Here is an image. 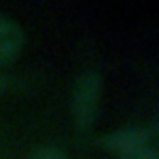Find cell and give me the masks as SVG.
Wrapping results in <instances>:
<instances>
[{
    "mask_svg": "<svg viewBox=\"0 0 159 159\" xmlns=\"http://www.w3.org/2000/svg\"><path fill=\"white\" fill-rule=\"evenodd\" d=\"M23 47H25L23 28L15 21L0 15V64L13 62L23 51Z\"/></svg>",
    "mask_w": 159,
    "mask_h": 159,
    "instance_id": "3",
    "label": "cell"
},
{
    "mask_svg": "<svg viewBox=\"0 0 159 159\" xmlns=\"http://www.w3.org/2000/svg\"><path fill=\"white\" fill-rule=\"evenodd\" d=\"M150 140V131L144 127H122L112 133H107L99 142L111 152H116L120 155L137 152L140 148H146Z\"/></svg>",
    "mask_w": 159,
    "mask_h": 159,
    "instance_id": "2",
    "label": "cell"
},
{
    "mask_svg": "<svg viewBox=\"0 0 159 159\" xmlns=\"http://www.w3.org/2000/svg\"><path fill=\"white\" fill-rule=\"evenodd\" d=\"M122 159H159V157H157L155 150H152V148L146 146V148H140L137 152H131V153L122 155Z\"/></svg>",
    "mask_w": 159,
    "mask_h": 159,
    "instance_id": "5",
    "label": "cell"
},
{
    "mask_svg": "<svg viewBox=\"0 0 159 159\" xmlns=\"http://www.w3.org/2000/svg\"><path fill=\"white\" fill-rule=\"evenodd\" d=\"M30 159H66V155L52 146H45V148H38Z\"/></svg>",
    "mask_w": 159,
    "mask_h": 159,
    "instance_id": "4",
    "label": "cell"
},
{
    "mask_svg": "<svg viewBox=\"0 0 159 159\" xmlns=\"http://www.w3.org/2000/svg\"><path fill=\"white\" fill-rule=\"evenodd\" d=\"M101 77L96 71H88L79 77V81L73 90V118L79 129H90L101 98Z\"/></svg>",
    "mask_w": 159,
    "mask_h": 159,
    "instance_id": "1",
    "label": "cell"
},
{
    "mask_svg": "<svg viewBox=\"0 0 159 159\" xmlns=\"http://www.w3.org/2000/svg\"><path fill=\"white\" fill-rule=\"evenodd\" d=\"M4 86H6V79H4L2 75H0V90H2Z\"/></svg>",
    "mask_w": 159,
    "mask_h": 159,
    "instance_id": "6",
    "label": "cell"
}]
</instances>
